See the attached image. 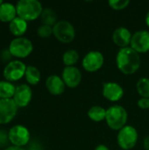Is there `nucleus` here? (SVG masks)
<instances>
[{
    "instance_id": "nucleus-19",
    "label": "nucleus",
    "mask_w": 149,
    "mask_h": 150,
    "mask_svg": "<svg viewBox=\"0 0 149 150\" xmlns=\"http://www.w3.org/2000/svg\"><path fill=\"white\" fill-rule=\"evenodd\" d=\"M106 110L100 105H94L88 111V117L95 122H101L105 120Z\"/></svg>"
},
{
    "instance_id": "nucleus-36",
    "label": "nucleus",
    "mask_w": 149,
    "mask_h": 150,
    "mask_svg": "<svg viewBox=\"0 0 149 150\" xmlns=\"http://www.w3.org/2000/svg\"><path fill=\"white\" fill-rule=\"evenodd\" d=\"M31 150H36V149H31Z\"/></svg>"
},
{
    "instance_id": "nucleus-27",
    "label": "nucleus",
    "mask_w": 149,
    "mask_h": 150,
    "mask_svg": "<svg viewBox=\"0 0 149 150\" xmlns=\"http://www.w3.org/2000/svg\"><path fill=\"white\" fill-rule=\"evenodd\" d=\"M138 106L142 110L149 109V98H141L138 100Z\"/></svg>"
},
{
    "instance_id": "nucleus-10",
    "label": "nucleus",
    "mask_w": 149,
    "mask_h": 150,
    "mask_svg": "<svg viewBox=\"0 0 149 150\" xmlns=\"http://www.w3.org/2000/svg\"><path fill=\"white\" fill-rule=\"evenodd\" d=\"M18 108L12 98L0 99V125L10 123L15 118Z\"/></svg>"
},
{
    "instance_id": "nucleus-14",
    "label": "nucleus",
    "mask_w": 149,
    "mask_h": 150,
    "mask_svg": "<svg viewBox=\"0 0 149 150\" xmlns=\"http://www.w3.org/2000/svg\"><path fill=\"white\" fill-rule=\"evenodd\" d=\"M61 78L66 86L69 88H76L82 81V73L76 66L65 67L62 71Z\"/></svg>"
},
{
    "instance_id": "nucleus-6",
    "label": "nucleus",
    "mask_w": 149,
    "mask_h": 150,
    "mask_svg": "<svg viewBox=\"0 0 149 150\" xmlns=\"http://www.w3.org/2000/svg\"><path fill=\"white\" fill-rule=\"evenodd\" d=\"M138 138L139 135L137 130L133 127L126 125L118 133V145L124 150L133 149L137 144Z\"/></svg>"
},
{
    "instance_id": "nucleus-3",
    "label": "nucleus",
    "mask_w": 149,
    "mask_h": 150,
    "mask_svg": "<svg viewBox=\"0 0 149 150\" xmlns=\"http://www.w3.org/2000/svg\"><path fill=\"white\" fill-rule=\"evenodd\" d=\"M128 114L126 110L119 105H112L106 110L105 121L108 127L115 131H119L126 126Z\"/></svg>"
},
{
    "instance_id": "nucleus-35",
    "label": "nucleus",
    "mask_w": 149,
    "mask_h": 150,
    "mask_svg": "<svg viewBox=\"0 0 149 150\" xmlns=\"http://www.w3.org/2000/svg\"><path fill=\"white\" fill-rule=\"evenodd\" d=\"M1 146H2V145H1V141H0V147H1Z\"/></svg>"
},
{
    "instance_id": "nucleus-25",
    "label": "nucleus",
    "mask_w": 149,
    "mask_h": 150,
    "mask_svg": "<svg viewBox=\"0 0 149 150\" xmlns=\"http://www.w3.org/2000/svg\"><path fill=\"white\" fill-rule=\"evenodd\" d=\"M108 4L110 7L112 8L113 10L120 11V10L126 9L129 5L130 1L129 0H110Z\"/></svg>"
},
{
    "instance_id": "nucleus-7",
    "label": "nucleus",
    "mask_w": 149,
    "mask_h": 150,
    "mask_svg": "<svg viewBox=\"0 0 149 150\" xmlns=\"http://www.w3.org/2000/svg\"><path fill=\"white\" fill-rule=\"evenodd\" d=\"M25 64L18 60L11 61L4 69V77L8 82H16L20 80L25 75L26 71Z\"/></svg>"
},
{
    "instance_id": "nucleus-17",
    "label": "nucleus",
    "mask_w": 149,
    "mask_h": 150,
    "mask_svg": "<svg viewBox=\"0 0 149 150\" xmlns=\"http://www.w3.org/2000/svg\"><path fill=\"white\" fill-rule=\"evenodd\" d=\"M9 30L16 38L22 37L27 30V21L19 17H16L9 23Z\"/></svg>"
},
{
    "instance_id": "nucleus-29",
    "label": "nucleus",
    "mask_w": 149,
    "mask_h": 150,
    "mask_svg": "<svg viewBox=\"0 0 149 150\" xmlns=\"http://www.w3.org/2000/svg\"><path fill=\"white\" fill-rule=\"evenodd\" d=\"M0 56H1V59H2L3 61H7V60H10V59H11V54L9 49H4V50H3V51L1 52Z\"/></svg>"
},
{
    "instance_id": "nucleus-11",
    "label": "nucleus",
    "mask_w": 149,
    "mask_h": 150,
    "mask_svg": "<svg viewBox=\"0 0 149 150\" xmlns=\"http://www.w3.org/2000/svg\"><path fill=\"white\" fill-rule=\"evenodd\" d=\"M130 47L139 54L149 51V32L147 30L137 31L133 34Z\"/></svg>"
},
{
    "instance_id": "nucleus-23",
    "label": "nucleus",
    "mask_w": 149,
    "mask_h": 150,
    "mask_svg": "<svg viewBox=\"0 0 149 150\" xmlns=\"http://www.w3.org/2000/svg\"><path fill=\"white\" fill-rule=\"evenodd\" d=\"M79 60V54L75 49L67 50L62 55V62L66 67H72L76 64Z\"/></svg>"
},
{
    "instance_id": "nucleus-30",
    "label": "nucleus",
    "mask_w": 149,
    "mask_h": 150,
    "mask_svg": "<svg viewBox=\"0 0 149 150\" xmlns=\"http://www.w3.org/2000/svg\"><path fill=\"white\" fill-rule=\"evenodd\" d=\"M143 147L146 150H149V136H147L143 141Z\"/></svg>"
},
{
    "instance_id": "nucleus-2",
    "label": "nucleus",
    "mask_w": 149,
    "mask_h": 150,
    "mask_svg": "<svg viewBox=\"0 0 149 150\" xmlns=\"http://www.w3.org/2000/svg\"><path fill=\"white\" fill-rule=\"evenodd\" d=\"M18 17L25 21H31L40 17L43 7L38 0H20L16 4Z\"/></svg>"
},
{
    "instance_id": "nucleus-34",
    "label": "nucleus",
    "mask_w": 149,
    "mask_h": 150,
    "mask_svg": "<svg viewBox=\"0 0 149 150\" xmlns=\"http://www.w3.org/2000/svg\"><path fill=\"white\" fill-rule=\"evenodd\" d=\"M3 3H4V2H3V1H1V0H0V5H1V4H3Z\"/></svg>"
},
{
    "instance_id": "nucleus-33",
    "label": "nucleus",
    "mask_w": 149,
    "mask_h": 150,
    "mask_svg": "<svg viewBox=\"0 0 149 150\" xmlns=\"http://www.w3.org/2000/svg\"><path fill=\"white\" fill-rule=\"evenodd\" d=\"M145 21H146V24H147V25L149 27V11L147 13V15H146V18H145Z\"/></svg>"
},
{
    "instance_id": "nucleus-21",
    "label": "nucleus",
    "mask_w": 149,
    "mask_h": 150,
    "mask_svg": "<svg viewBox=\"0 0 149 150\" xmlns=\"http://www.w3.org/2000/svg\"><path fill=\"white\" fill-rule=\"evenodd\" d=\"M25 76L26 82L31 85L38 84L40 81V78H41V75H40V70L36 67L31 66V65L27 66Z\"/></svg>"
},
{
    "instance_id": "nucleus-12",
    "label": "nucleus",
    "mask_w": 149,
    "mask_h": 150,
    "mask_svg": "<svg viewBox=\"0 0 149 150\" xmlns=\"http://www.w3.org/2000/svg\"><path fill=\"white\" fill-rule=\"evenodd\" d=\"M32 91L31 87L27 84H20L16 87L15 93L12 99L14 100L18 107L24 108L30 104L32 100Z\"/></svg>"
},
{
    "instance_id": "nucleus-4",
    "label": "nucleus",
    "mask_w": 149,
    "mask_h": 150,
    "mask_svg": "<svg viewBox=\"0 0 149 150\" xmlns=\"http://www.w3.org/2000/svg\"><path fill=\"white\" fill-rule=\"evenodd\" d=\"M8 49L13 57L26 58L32 54L33 50V45L29 39L25 37H18L13 39L10 42Z\"/></svg>"
},
{
    "instance_id": "nucleus-18",
    "label": "nucleus",
    "mask_w": 149,
    "mask_h": 150,
    "mask_svg": "<svg viewBox=\"0 0 149 150\" xmlns=\"http://www.w3.org/2000/svg\"><path fill=\"white\" fill-rule=\"evenodd\" d=\"M17 15L16 6L11 3H3L0 5V21L1 22H11Z\"/></svg>"
},
{
    "instance_id": "nucleus-8",
    "label": "nucleus",
    "mask_w": 149,
    "mask_h": 150,
    "mask_svg": "<svg viewBox=\"0 0 149 150\" xmlns=\"http://www.w3.org/2000/svg\"><path fill=\"white\" fill-rule=\"evenodd\" d=\"M9 142L16 147H24L30 141V132L23 125H16L12 127L9 132Z\"/></svg>"
},
{
    "instance_id": "nucleus-16",
    "label": "nucleus",
    "mask_w": 149,
    "mask_h": 150,
    "mask_svg": "<svg viewBox=\"0 0 149 150\" xmlns=\"http://www.w3.org/2000/svg\"><path fill=\"white\" fill-rule=\"evenodd\" d=\"M46 87L52 95L59 96L65 91L66 84L61 76L57 75H51L46 80Z\"/></svg>"
},
{
    "instance_id": "nucleus-24",
    "label": "nucleus",
    "mask_w": 149,
    "mask_h": 150,
    "mask_svg": "<svg viewBox=\"0 0 149 150\" xmlns=\"http://www.w3.org/2000/svg\"><path fill=\"white\" fill-rule=\"evenodd\" d=\"M137 91L141 98H149V78L142 77L141 78L136 84Z\"/></svg>"
},
{
    "instance_id": "nucleus-5",
    "label": "nucleus",
    "mask_w": 149,
    "mask_h": 150,
    "mask_svg": "<svg viewBox=\"0 0 149 150\" xmlns=\"http://www.w3.org/2000/svg\"><path fill=\"white\" fill-rule=\"evenodd\" d=\"M53 34L62 43H70L76 37V30L74 25L68 20H59L53 26Z\"/></svg>"
},
{
    "instance_id": "nucleus-9",
    "label": "nucleus",
    "mask_w": 149,
    "mask_h": 150,
    "mask_svg": "<svg viewBox=\"0 0 149 150\" xmlns=\"http://www.w3.org/2000/svg\"><path fill=\"white\" fill-rule=\"evenodd\" d=\"M105 62V57L99 51H90L83 57L82 65L88 72H96L99 70Z\"/></svg>"
},
{
    "instance_id": "nucleus-22",
    "label": "nucleus",
    "mask_w": 149,
    "mask_h": 150,
    "mask_svg": "<svg viewBox=\"0 0 149 150\" xmlns=\"http://www.w3.org/2000/svg\"><path fill=\"white\" fill-rule=\"evenodd\" d=\"M16 87L8 81H0V99L11 98L14 96Z\"/></svg>"
},
{
    "instance_id": "nucleus-32",
    "label": "nucleus",
    "mask_w": 149,
    "mask_h": 150,
    "mask_svg": "<svg viewBox=\"0 0 149 150\" xmlns=\"http://www.w3.org/2000/svg\"><path fill=\"white\" fill-rule=\"evenodd\" d=\"M4 150H25L23 148H20V147H16V146H11V147H9V148H6Z\"/></svg>"
},
{
    "instance_id": "nucleus-15",
    "label": "nucleus",
    "mask_w": 149,
    "mask_h": 150,
    "mask_svg": "<svg viewBox=\"0 0 149 150\" xmlns=\"http://www.w3.org/2000/svg\"><path fill=\"white\" fill-rule=\"evenodd\" d=\"M132 37L133 34L131 33V32L124 26L118 27L112 33L113 42L121 48L129 47V45L131 44Z\"/></svg>"
},
{
    "instance_id": "nucleus-20",
    "label": "nucleus",
    "mask_w": 149,
    "mask_h": 150,
    "mask_svg": "<svg viewBox=\"0 0 149 150\" xmlns=\"http://www.w3.org/2000/svg\"><path fill=\"white\" fill-rule=\"evenodd\" d=\"M42 25L54 26L57 23V15L55 11L51 8H44L40 15Z\"/></svg>"
},
{
    "instance_id": "nucleus-13",
    "label": "nucleus",
    "mask_w": 149,
    "mask_h": 150,
    "mask_svg": "<svg viewBox=\"0 0 149 150\" xmlns=\"http://www.w3.org/2000/svg\"><path fill=\"white\" fill-rule=\"evenodd\" d=\"M103 96L111 102H117L124 96V90L120 84L115 82L103 83Z\"/></svg>"
},
{
    "instance_id": "nucleus-31",
    "label": "nucleus",
    "mask_w": 149,
    "mask_h": 150,
    "mask_svg": "<svg viewBox=\"0 0 149 150\" xmlns=\"http://www.w3.org/2000/svg\"><path fill=\"white\" fill-rule=\"evenodd\" d=\"M94 150H110V149H108V147H107V146H105V145H104V144H100V145L97 146Z\"/></svg>"
},
{
    "instance_id": "nucleus-28",
    "label": "nucleus",
    "mask_w": 149,
    "mask_h": 150,
    "mask_svg": "<svg viewBox=\"0 0 149 150\" xmlns=\"http://www.w3.org/2000/svg\"><path fill=\"white\" fill-rule=\"evenodd\" d=\"M0 141H1V145L2 146L5 145L7 143V141H9L8 134L4 130H0Z\"/></svg>"
},
{
    "instance_id": "nucleus-26",
    "label": "nucleus",
    "mask_w": 149,
    "mask_h": 150,
    "mask_svg": "<svg viewBox=\"0 0 149 150\" xmlns=\"http://www.w3.org/2000/svg\"><path fill=\"white\" fill-rule=\"evenodd\" d=\"M37 34L40 38H49L53 34V27L47 25H41L37 29Z\"/></svg>"
},
{
    "instance_id": "nucleus-1",
    "label": "nucleus",
    "mask_w": 149,
    "mask_h": 150,
    "mask_svg": "<svg viewBox=\"0 0 149 150\" xmlns=\"http://www.w3.org/2000/svg\"><path fill=\"white\" fill-rule=\"evenodd\" d=\"M116 64L120 72L125 75L136 73L141 64L140 54L131 47L120 48L116 56Z\"/></svg>"
}]
</instances>
